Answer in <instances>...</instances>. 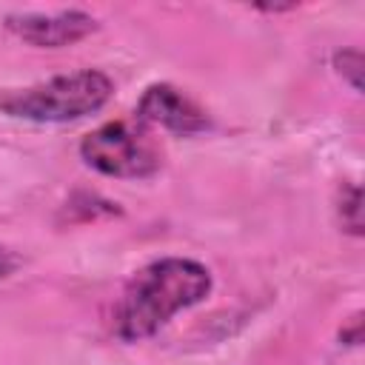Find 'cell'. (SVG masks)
Segmentation results:
<instances>
[{"instance_id":"277c9868","label":"cell","mask_w":365,"mask_h":365,"mask_svg":"<svg viewBox=\"0 0 365 365\" xmlns=\"http://www.w3.org/2000/svg\"><path fill=\"white\" fill-rule=\"evenodd\" d=\"M6 29L20 37L29 46L37 48H63L86 40L88 34L97 31V20L88 11L68 9V11H54V14H40V11H23V14H9Z\"/></svg>"},{"instance_id":"6da1fadb","label":"cell","mask_w":365,"mask_h":365,"mask_svg":"<svg viewBox=\"0 0 365 365\" xmlns=\"http://www.w3.org/2000/svg\"><path fill=\"white\" fill-rule=\"evenodd\" d=\"M211 294V271L185 257H163L140 268L114 308V331L125 342L157 334L174 314Z\"/></svg>"},{"instance_id":"52a82bcc","label":"cell","mask_w":365,"mask_h":365,"mask_svg":"<svg viewBox=\"0 0 365 365\" xmlns=\"http://www.w3.org/2000/svg\"><path fill=\"white\" fill-rule=\"evenodd\" d=\"M334 66H336V71L354 86V91L362 88V54H359L356 48H342V51H336V54H334Z\"/></svg>"},{"instance_id":"8992f818","label":"cell","mask_w":365,"mask_h":365,"mask_svg":"<svg viewBox=\"0 0 365 365\" xmlns=\"http://www.w3.org/2000/svg\"><path fill=\"white\" fill-rule=\"evenodd\" d=\"M362 194L356 185H345L342 188V197H339V220H342V228H348L354 237L362 234Z\"/></svg>"},{"instance_id":"5b68a950","label":"cell","mask_w":365,"mask_h":365,"mask_svg":"<svg viewBox=\"0 0 365 365\" xmlns=\"http://www.w3.org/2000/svg\"><path fill=\"white\" fill-rule=\"evenodd\" d=\"M137 114L148 125H160L174 134H200L211 128V117L180 88L168 83H154L143 91Z\"/></svg>"},{"instance_id":"ba28073f","label":"cell","mask_w":365,"mask_h":365,"mask_svg":"<svg viewBox=\"0 0 365 365\" xmlns=\"http://www.w3.org/2000/svg\"><path fill=\"white\" fill-rule=\"evenodd\" d=\"M11 268H14V259H11V254L0 245V279H3V277H9V274H11Z\"/></svg>"},{"instance_id":"7a4b0ae2","label":"cell","mask_w":365,"mask_h":365,"mask_svg":"<svg viewBox=\"0 0 365 365\" xmlns=\"http://www.w3.org/2000/svg\"><path fill=\"white\" fill-rule=\"evenodd\" d=\"M114 94V83L106 71L83 68L60 74L26 88H9L0 94V111L31 123H71L100 111Z\"/></svg>"},{"instance_id":"3957f363","label":"cell","mask_w":365,"mask_h":365,"mask_svg":"<svg viewBox=\"0 0 365 365\" xmlns=\"http://www.w3.org/2000/svg\"><path fill=\"white\" fill-rule=\"evenodd\" d=\"M80 157L106 177L145 180L160 171V151L154 143L123 120L106 123L83 137Z\"/></svg>"}]
</instances>
